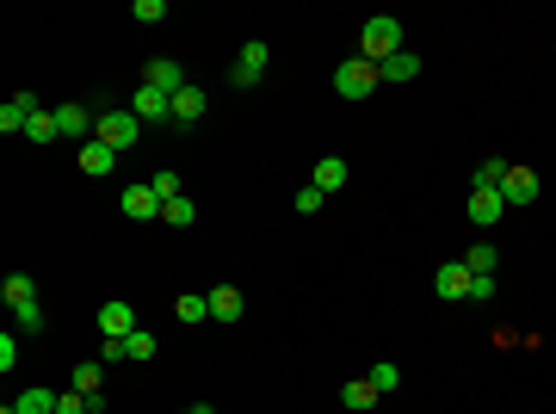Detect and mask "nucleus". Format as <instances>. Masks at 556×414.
Listing matches in <instances>:
<instances>
[{
    "instance_id": "f257e3e1",
    "label": "nucleus",
    "mask_w": 556,
    "mask_h": 414,
    "mask_svg": "<svg viewBox=\"0 0 556 414\" xmlns=\"http://www.w3.org/2000/svg\"><path fill=\"white\" fill-rule=\"evenodd\" d=\"M396 50H408V44H402V19H365V31H358V56L383 69Z\"/></svg>"
},
{
    "instance_id": "f03ea898",
    "label": "nucleus",
    "mask_w": 556,
    "mask_h": 414,
    "mask_svg": "<svg viewBox=\"0 0 556 414\" xmlns=\"http://www.w3.org/2000/svg\"><path fill=\"white\" fill-rule=\"evenodd\" d=\"M378 87H383V75H378V62H365V56H353V62L334 69V93H340V100H371Z\"/></svg>"
},
{
    "instance_id": "7ed1b4c3",
    "label": "nucleus",
    "mask_w": 556,
    "mask_h": 414,
    "mask_svg": "<svg viewBox=\"0 0 556 414\" xmlns=\"http://www.w3.org/2000/svg\"><path fill=\"white\" fill-rule=\"evenodd\" d=\"M136 136H143V118H136V111H105L100 124H93V143L118 149V155H124V149L136 143Z\"/></svg>"
},
{
    "instance_id": "20e7f679",
    "label": "nucleus",
    "mask_w": 556,
    "mask_h": 414,
    "mask_svg": "<svg viewBox=\"0 0 556 414\" xmlns=\"http://www.w3.org/2000/svg\"><path fill=\"white\" fill-rule=\"evenodd\" d=\"M118 210H124L130 223H155V217H161V198H155V186L143 180V186H124V198H118Z\"/></svg>"
},
{
    "instance_id": "39448f33",
    "label": "nucleus",
    "mask_w": 556,
    "mask_h": 414,
    "mask_svg": "<svg viewBox=\"0 0 556 414\" xmlns=\"http://www.w3.org/2000/svg\"><path fill=\"white\" fill-rule=\"evenodd\" d=\"M470 279H476V272H470L464 260H452V266H439V272H433V291H439L445 303H464V297H470Z\"/></svg>"
},
{
    "instance_id": "423d86ee",
    "label": "nucleus",
    "mask_w": 556,
    "mask_h": 414,
    "mask_svg": "<svg viewBox=\"0 0 556 414\" xmlns=\"http://www.w3.org/2000/svg\"><path fill=\"white\" fill-rule=\"evenodd\" d=\"M130 111H136L143 124H161V118L174 124V100H167L161 87H136V100H130Z\"/></svg>"
},
{
    "instance_id": "0eeeda50",
    "label": "nucleus",
    "mask_w": 556,
    "mask_h": 414,
    "mask_svg": "<svg viewBox=\"0 0 556 414\" xmlns=\"http://www.w3.org/2000/svg\"><path fill=\"white\" fill-rule=\"evenodd\" d=\"M143 87H161V93H167V100H174L179 87H186V69H179L174 56H155L149 69H143Z\"/></svg>"
},
{
    "instance_id": "6e6552de",
    "label": "nucleus",
    "mask_w": 556,
    "mask_h": 414,
    "mask_svg": "<svg viewBox=\"0 0 556 414\" xmlns=\"http://www.w3.org/2000/svg\"><path fill=\"white\" fill-rule=\"evenodd\" d=\"M100 334H105V340H124V334H136V310H130L124 297H112V303L100 310Z\"/></svg>"
},
{
    "instance_id": "1a4fd4ad",
    "label": "nucleus",
    "mask_w": 556,
    "mask_h": 414,
    "mask_svg": "<svg viewBox=\"0 0 556 414\" xmlns=\"http://www.w3.org/2000/svg\"><path fill=\"white\" fill-rule=\"evenodd\" d=\"M37 111H44V105L31 100V93H13V100L0 105V130H6V136H13V130L26 136V124H31V118H37Z\"/></svg>"
},
{
    "instance_id": "9d476101",
    "label": "nucleus",
    "mask_w": 556,
    "mask_h": 414,
    "mask_svg": "<svg viewBox=\"0 0 556 414\" xmlns=\"http://www.w3.org/2000/svg\"><path fill=\"white\" fill-rule=\"evenodd\" d=\"M198 118H204V87H192V80H186V87L174 93V124H179V130H192Z\"/></svg>"
},
{
    "instance_id": "9b49d317",
    "label": "nucleus",
    "mask_w": 556,
    "mask_h": 414,
    "mask_svg": "<svg viewBox=\"0 0 556 414\" xmlns=\"http://www.w3.org/2000/svg\"><path fill=\"white\" fill-rule=\"evenodd\" d=\"M56 118H62V136H75V143H93V111L87 105H56Z\"/></svg>"
},
{
    "instance_id": "f8f14e48",
    "label": "nucleus",
    "mask_w": 556,
    "mask_h": 414,
    "mask_svg": "<svg viewBox=\"0 0 556 414\" xmlns=\"http://www.w3.org/2000/svg\"><path fill=\"white\" fill-rule=\"evenodd\" d=\"M501 217H507V198H501V192H476V186H470V223L488 229V223H501Z\"/></svg>"
},
{
    "instance_id": "ddd939ff",
    "label": "nucleus",
    "mask_w": 556,
    "mask_h": 414,
    "mask_svg": "<svg viewBox=\"0 0 556 414\" xmlns=\"http://www.w3.org/2000/svg\"><path fill=\"white\" fill-rule=\"evenodd\" d=\"M501 198L507 205H531V198H538V174H531V167H513L507 186H501Z\"/></svg>"
},
{
    "instance_id": "4468645a",
    "label": "nucleus",
    "mask_w": 556,
    "mask_h": 414,
    "mask_svg": "<svg viewBox=\"0 0 556 414\" xmlns=\"http://www.w3.org/2000/svg\"><path fill=\"white\" fill-rule=\"evenodd\" d=\"M112 161H118V149H105V143H80V174L105 180V174H112Z\"/></svg>"
},
{
    "instance_id": "2eb2a0df",
    "label": "nucleus",
    "mask_w": 556,
    "mask_h": 414,
    "mask_svg": "<svg viewBox=\"0 0 556 414\" xmlns=\"http://www.w3.org/2000/svg\"><path fill=\"white\" fill-rule=\"evenodd\" d=\"M210 322H241V291H235V285L210 291Z\"/></svg>"
},
{
    "instance_id": "dca6fc26",
    "label": "nucleus",
    "mask_w": 556,
    "mask_h": 414,
    "mask_svg": "<svg viewBox=\"0 0 556 414\" xmlns=\"http://www.w3.org/2000/svg\"><path fill=\"white\" fill-rule=\"evenodd\" d=\"M507 174H513V167H507L501 155H488V161L476 167V174H470V186H476V192H501V186H507Z\"/></svg>"
},
{
    "instance_id": "f3484780",
    "label": "nucleus",
    "mask_w": 556,
    "mask_h": 414,
    "mask_svg": "<svg viewBox=\"0 0 556 414\" xmlns=\"http://www.w3.org/2000/svg\"><path fill=\"white\" fill-rule=\"evenodd\" d=\"M309 186H322V192H340V186H347V161L340 155H322L315 161V180Z\"/></svg>"
},
{
    "instance_id": "a211bd4d",
    "label": "nucleus",
    "mask_w": 556,
    "mask_h": 414,
    "mask_svg": "<svg viewBox=\"0 0 556 414\" xmlns=\"http://www.w3.org/2000/svg\"><path fill=\"white\" fill-rule=\"evenodd\" d=\"M0 297H6V310H26V303H37V285H31L26 272H13V279L0 285Z\"/></svg>"
},
{
    "instance_id": "6ab92c4d",
    "label": "nucleus",
    "mask_w": 556,
    "mask_h": 414,
    "mask_svg": "<svg viewBox=\"0 0 556 414\" xmlns=\"http://www.w3.org/2000/svg\"><path fill=\"white\" fill-rule=\"evenodd\" d=\"M378 75H383V80H414V75H421V56H414V50H396V56L378 69Z\"/></svg>"
},
{
    "instance_id": "aec40b11",
    "label": "nucleus",
    "mask_w": 556,
    "mask_h": 414,
    "mask_svg": "<svg viewBox=\"0 0 556 414\" xmlns=\"http://www.w3.org/2000/svg\"><path fill=\"white\" fill-rule=\"evenodd\" d=\"M100 384H105V365L100 359L75 365V377H69V389H80V396H100Z\"/></svg>"
},
{
    "instance_id": "412c9836",
    "label": "nucleus",
    "mask_w": 556,
    "mask_h": 414,
    "mask_svg": "<svg viewBox=\"0 0 556 414\" xmlns=\"http://www.w3.org/2000/svg\"><path fill=\"white\" fill-rule=\"evenodd\" d=\"M13 414H56V389H19Z\"/></svg>"
},
{
    "instance_id": "4be33fe9",
    "label": "nucleus",
    "mask_w": 556,
    "mask_h": 414,
    "mask_svg": "<svg viewBox=\"0 0 556 414\" xmlns=\"http://www.w3.org/2000/svg\"><path fill=\"white\" fill-rule=\"evenodd\" d=\"M378 396H383V389L371 384V377H353V384L340 389V402H347V409H371V402H378Z\"/></svg>"
},
{
    "instance_id": "5701e85b",
    "label": "nucleus",
    "mask_w": 556,
    "mask_h": 414,
    "mask_svg": "<svg viewBox=\"0 0 556 414\" xmlns=\"http://www.w3.org/2000/svg\"><path fill=\"white\" fill-rule=\"evenodd\" d=\"M464 266H470V272H476V279H495V266H501V254H495V248H488V241H476V248H470V254H464Z\"/></svg>"
},
{
    "instance_id": "b1692460",
    "label": "nucleus",
    "mask_w": 556,
    "mask_h": 414,
    "mask_svg": "<svg viewBox=\"0 0 556 414\" xmlns=\"http://www.w3.org/2000/svg\"><path fill=\"white\" fill-rule=\"evenodd\" d=\"M56 136H62V118H56V111H37L26 124V143H56Z\"/></svg>"
},
{
    "instance_id": "393cba45",
    "label": "nucleus",
    "mask_w": 556,
    "mask_h": 414,
    "mask_svg": "<svg viewBox=\"0 0 556 414\" xmlns=\"http://www.w3.org/2000/svg\"><path fill=\"white\" fill-rule=\"evenodd\" d=\"M161 223H167V229H186V223H198V205H192V198H174V205H161Z\"/></svg>"
},
{
    "instance_id": "a878e982",
    "label": "nucleus",
    "mask_w": 556,
    "mask_h": 414,
    "mask_svg": "<svg viewBox=\"0 0 556 414\" xmlns=\"http://www.w3.org/2000/svg\"><path fill=\"white\" fill-rule=\"evenodd\" d=\"M174 315H179V322H210V297H198V291H186V297L174 303Z\"/></svg>"
},
{
    "instance_id": "bb28decb",
    "label": "nucleus",
    "mask_w": 556,
    "mask_h": 414,
    "mask_svg": "<svg viewBox=\"0 0 556 414\" xmlns=\"http://www.w3.org/2000/svg\"><path fill=\"white\" fill-rule=\"evenodd\" d=\"M155 198H161V205H174V198H186V192H179V174H174V167H155Z\"/></svg>"
},
{
    "instance_id": "cd10ccee",
    "label": "nucleus",
    "mask_w": 556,
    "mask_h": 414,
    "mask_svg": "<svg viewBox=\"0 0 556 414\" xmlns=\"http://www.w3.org/2000/svg\"><path fill=\"white\" fill-rule=\"evenodd\" d=\"M266 62H273V50L253 37V44H241V69H253V75H266Z\"/></svg>"
},
{
    "instance_id": "c85d7f7f",
    "label": "nucleus",
    "mask_w": 556,
    "mask_h": 414,
    "mask_svg": "<svg viewBox=\"0 0 556 414\" xmlns=\"http://www.w3.org/2000/svg\"><path fill=\"white\" fill-rule=\"evenodd\" d=\"M56 414H93V409H87L80 389H56Z\"/></svg>"
},
{
    "instance_id": "c756f323",
    "label": "nucleus",
    "mask_w": 556,
    "mask_h": 414,
    "mask_svg": "<svg viewBox=\"0 0 556 414\" xmlns=\"http://www.w3.org/2000/svg\"><path fill=\"white\" fill-rule=\"evenodd\" d=\"M124 346H130V359H155V334H149V328L124 334Z\"/></svg>"
},
{
    "instance_id": "7c9ffc66",
    "label": "nucleus",
    "mask_w": 556,
    "mask_h": 414,
    "mask_svg": "<svg viewBox=\"0 0 556 414\" xmlns=\"http://www.w3.org/2000/svg\"><path fill=\"white\" fill-rule=\"evenodd\" d=\"M13 322H19L26 334H37V328H44V303H26V310H13Z\"/></svg>"
},
{
    "instance_id": "2f4dec72",
    "label": "nucleus",
    "mask_w": 556,
    "mask_h": 414,
    "mask_svg": "<svg viewBox=\"0 0 556 414\" xmlns=\"http://www.w3.org/2000/svg\"><path fill=\"white\" fill-rule=\"evenodd\" d=\"M136 19H143V26H161V19H167V0H136Z\"/></svg>"
},
{
    "instance_id": "473e14b6",
    "label": "nucleus",
    "mask_w": 556,
    "mask_h": 414,
    "mask_svg": "<svg viewBox=\"0 0 556 414\" xmlns=\"http://www.w3.org/2000/svg\"><path fill=\"white\" fill-rule=\"evenodd\" d=\"M322 198H328L322 186H304V192H297V210H304V217H315V210H322Z\"/></svg>"
},
{
    "instance_id": "72a5a7b5",
    "label": "nucleus",
    "mask_w": 556,
    "mask_h": 414,
    "mask_svg": "<svg viewBox=\"0 0 556 414\" xmlns=\"http://www.w3.org/2000/svg\"><path fill=\"white\" fill-rule=\"evenodd\" d=\"M124 359H130L124 340H100V365H124Z\"/></svg>"
},
{
    "instance_id": "f704fd0d",
    "label": "nucleus",
    "mask_w": 556,
    "mask_h": 414,
    "mask_svg": "<svg viewBox=\"0 0 556 414\" xmlns=\"http://www.w3.org/2000/svg\"><path fill=\"white\" fill-rule=\"evenodd\" d=\"M371 384H378V389H396V384H402V371H396V365H371Z\"/></svg>"
},
{
    "instance_id": "c9c22d12",
    "label": "nucleus",
    "mask_w": 556,
    "mask_h": 414,
    "mask_svg": "<svg viewBox=\"0 0 556 414\" xmlns=\"http://www.w3.org/2000/svg\"><path fill=\"white\" fill-rule=\"evenodd\" d=\"M19 365V346H13V334H0V371H13Z\"/></svg>"
},
{
    "instance_id": "e433bc0d",
    "label": "nucleus",
    "mask_w": 556,
    "mask_h": 414,
    "mask_svg": "<svg viewBox=\"0 0 556 414\" xmlns=\"http://www.w3.org/2000/svg\"><path fill=\"white\" fill-rule=\"evenodd\" d=\"M229 87H260V75H253V69H241V62H235V69H229Z\"/></svg>"
},
{
    "instance_id": "4c0bfd02",
    "label": "nucleus",
    "mask_w": 556,
    "mask_h": 414,
    "mask_svg": "<svg viewBox=\"0 0 556 414\" xmlns=\"http://www.w3.org/2000/svg\"><path fill=\"white\" fill-rule=\"evenodd\" d=\"M495 297V279H470V303H488Z\"/></svg>"
},
{
    "instance_id": "58836bf2",
    "label": "nucleus",
    "mask_w": 556,
    "mask_h": 414,
    "mask_svg": "<svg viewBox=\"0 0 556 414\" xmlns=\"http://www.w3.org/2000/svg\"><path fill=\"white\" fill-rule=\"evenodd\" d=\"M198 414H217V409H210V402H198Z\"/></svg>"
},
{
    "instance_id": "ea45409f",
    "label": "nucleus",
    "mask_w": 556,
    "mask_h": 414,
    "mask_svg": "<svg viewBox=\"0 0 556 414\" xmlns=\"http://www.w3.org/2000/svg\"><path fill=\"white\" fill-rule=\"evenodd\" d=\"M179 414H198V402H192V409H179Z\"/></svg>"
}]
</instances>
